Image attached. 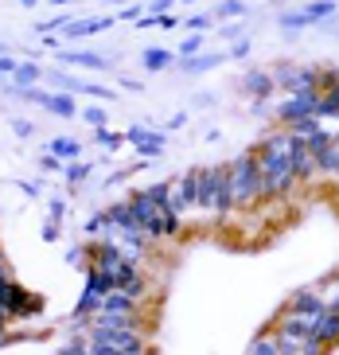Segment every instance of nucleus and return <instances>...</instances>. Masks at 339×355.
Masks as SVG:
<instances>
[{
  "label": "nucleus",
  "instance_id": "nucleus-4",
  "mask_svg": "<svg viewBox=\"0 0 339 355\" xmlns=\"http://www.w3.org/2000/svg\"><path fill=\"white\" fill-rule=\"evenodd\" d=\"M0 304L8 309V320H28V316H40L43 313L40 297H35V293H28L24 285H16L12 277L0 285Z\"/></svg>",
  "mask_w": 339,
  "mask_h": 355
},
{
  "label": "nucleus",
  "instance_id": "nucleus-18",
  "mask_svg": "<svg viewBox=\"0 0 339 355\" xmlns=\"http://www.w3.org/2000/svg\"><path fill=\"white\" fill-rule=\"evenodd\" d=\"M339 12V0H308V4H300V16H304V24H328L331 16Z\"/></svg>",
  "mask_w": 339,
  "mask_h": 355
},
{
  "label": "nucleus",
  "instance_id": "nucleus-56",
  "mask_svg": "<svg viewBox=\"0 0 339 355\" xmlns=\"http://www.w3.org/2000/svg\"><path fill=\"white\" fill-rule=\"evenodd\" d=\"M20 4H24V8H31V4H35V0H20Z\"/></svg>",
  "mask_w": 339,
  "mask_h": 355
},
{
  "label": "nucleus",
  "instance_id": "nucleus-25",
  "mask_svg": "<svg viewBox=\"0 0 339 355\" xmlns=\"http://www.w3.org/2000/svg\"><path fill=\"white\" fill-rule=\"evenodd\" d=\"M102 313H137V301L129 297V293L113 289V293H105V301H102Z\"/></svg>",
  "mask_w": 339,
  "mask_h": 355
},
{
  "label": "nucleus",
  "instance_id": "nucleus-5",
  "mask_svg": "<svg viewBox=\"0 0 339 355\" xmlns=\"http://www.w3.org/2000/svg\"><path fill=\"white\" fill-rule=\"evenodd\" d=\"M129 207H133V219H137V227L148 234V239H164V211L168 207H160L148 191H137L133 199H129Z\"/></svg>",
  "mask_w": 339,
  "mask_h": 355
},
{
  "label": "nucleus",
  "instance_id": "nucleus-16",
  "mask_svg": "<svg viewBox=\"0 0 339 355\" xmlns=\"http://www.w3.org/2000/svg\"><path fill=\"white\" fill-rule=\"evenodd\" d=\"M59 63H71V67H82V71H110V59L98 51H59Z\"/></svg>",
  "mask_w": 339,
  "mask_h": 355
},
{
  "label": "nucleus",
  "instance_id": "nucleus-39",
  "mask_svg": "<svg viewBox=\"0 0 339 355\" xmlns=\"http://www.w3.org/2000/svg\"><path fill=\"white\" fill-rule=\"evenodd\" d=\"M144 289H148V282H144V273H141V277H133V282L125 285L121 293H129V297H133V301H141V297H144Z\"/></svg>",
  "mask_w": 339,
  "mask_h": 355
},
{
  "label": "nucleus",
  "instance_id": "nucleus-15",
  "mask_svg": "<svg viewBox=\"0 0 339 355\" xmlns=\"http://www.w3.org/2000/svg\"><path fill=\"white\" fill-rule=\"evenodd\" d=\"M125 141L141 148V157H153L156 160L160 153H164V133H148L144 125H133L129 133H125Z\"/></svg>",
  "mask_w": 339,
  "mask_h": 355
},
{
  "label": "nucleus",
  "instance_id": "nucleus-33",
  "mask_svg": "<svg viewBox=\"0 0 339 355\" xmlns=\"http://www.w3.org/2000/svg\"><path fill=\"white\" fill-rule=\"evenodd\" d=\"M203 43H207L203 35H199V32H191L184 43H180V51H175V55H180V59H195V55L203 51Z\"/></svg>",
  "mask_w": 339,
  "mask_h": 355
},
{
  "label": "nucleus",
  "instance_id": "nucleus-40",
  "mask_svg": "<svg viewBox=\"0 0 339 355\" xmlns=\"http://www.w3.org/2000/svg\"><path fill=\"white\" fill-rule=\"evenodd\" d=\"M180 219H184V215H175V211H164V239L180 234Z\"/></svg>",
  "mask_w": 339,
  "mask_h": 355
},
{
  "label": "nucleus",
  "instance_id": "nucleus-8",
  "mask_svg": "<svg viewBox=\"0 0 339 355\" xmlns=\"http://www.w3.org/2000/svg\"><path fill=\"white\" fill-rule=\"evenodd\" d=\"M199 203V168H191L187 176L172 180V196H168V211L175 215H184L187 207H195Z\"/></svg>",
  "mask_w": 339,
  "mask_h": 355
},
{
  "label": "nucleus",
  "instance_id": "nucleus-45",
  "mask_svg": "<svg viewBox=\"0 0 339 355\" xmlns=\"http://www.w3.org/2000/svg\"><path fill=\"white\" fill-rule=\"evenodd\" d=\"M12 133H16V137H31V133H35V125H31V121H20V117H16V121H12Z\"/></svg>",
  "mask_w": 339,
  "mask_h": 355
},
{
  "label": "nucleus",
  "instance_id": "nucleus-59",
  "mask_svg": "<svg viewBox=\"0 0 339 355\" xmlns=\"http://www.w3.org/2000/svg\"><path fill=\"white\" fill-rule=\"evenodd\" d=\"M180 4H195V0H180Z\"/></svg>",
  "mask_w": 339,
  "mask_h": 355
},
{
  "label": "nucleus",
  "instance_id": "nucleus-34",
  "mask_svg": "<svg viewBox=\"0 0 339 355\" xmlns=\"http://www.w3.org/2000/svg\"><path fill=\"white\" fill-rule=\"evenodd\" d=\"M336 86H339V71L336 67H320L316 71V90L324 94V90H336Z\"/></svg>",
  "mask_w": 339,
  "mask_h": 355
},
{
  "label": "nucleus",
  "instance_id": "nucleus-54",
  "mask_svg": "<svg viewBox=\"0 0 339 355\" xmlns=\"http://www.w3.org/2000/svg\"><path fill=\"white\" fill-rule=\"evenodd\" d=\"M328 309H331V313H339V289L331 293V301H328Z\"/></svg>",
  "mask_w": 339,
  "mask_h": 355
},
{
  "label": "nucleus",
  "instance_id": "nucleus-58",
  "mask_svg": "<svg viewBox=\"0 0 339 355\" xmlns=\"http://www.w3.org/2000/svg\"><path fill=\"white\" fill-rule=\"evenodd\" d=\"M113 4H129V0H113Z\"/></svg>",
  "mask_w": 339,
  "mask_h": 355
},
{
  "label": "nucleus",
  "instance_id": "nucleus-2",
  "mask_svg": "<svg viewBox=\"0 0 339 355\" xmlns=\"http://www.w3.org/2000/svg\"><path fill=\"white\" fill-rule=\"evenodd\" d=\"M226 180H230V199L234 211H246L254 203H261V168H257L254 153H242L226 164Z\"/></svg>",
  "mask_w": 339,
  "mask_h": 355
},
{
  "label": "nucleus",
  "instance_id": "nucleus-51",
  "mask_svg": "<svg viewBox=\"0 0 339 355\" xmlns=\"http://www.w3.org/2000/svg\"><path fill=\"white\" fill-rule=\"evenodd\" d=\"M20 191H24V196H40V184H28V180H20Z\"/></svg>",
  "mask_w": 339,
  "mask_h": 355
},
{
  "label": "nucleus",
  "instance_id": "nucleus-21",
  "mask_svg": "<svg viewBox=\"0 0 339 355\" xmlns=\"http://www.w3.org/2000/svg\"><path fill=\"white\" fill-rule=\"evenodd\" d=\"M141 63H144V71H148V74H160V71H168V67L175 63V55L164 51V47H148V51L141 55Z\"/></svg>",
  "mask_w": 339,
  "mask_h": 355
},
{
  "label": "nucleus",
  "instance_id": "nucleus-9",
  "mask_svg": "<svg viewBox=\"0 0 339 355\" xmlns=\"http://www.w3.org/2000/svg\"><path fill=\"white\" fill-rule=\"evenodd\" d=\"M90 246V270H102V273H117L125 261V250L117 242L102 239V242H86Z\"/></svg>",
  "mask_w": 339,
  "mask_h": 355
},
{
  "label": "nucleus",
  "instance_id": "nucleus-32",
  "mask_svg": "<svg viewBox=\"0 0 339 355\" xmlns=\"http://www.w3.org/2000/svg\"><path fill=\"white\" fill-rule=\"evenodd\" d=\"M218 40H223V43H238V40H246V20L223 24V28H218Z\"/></svg>",
  "mask_w": 339,
  "mask_h": 355
},
{
  "label": "nucleus",
  "instance_id": "nucleus-43",
  "mask_svg": "<svg viewBox=\"0 0 339 355\" xmlns=\"http://www.w3.org/2000/svg\"><path fill=\"white\" fill-rule=\"evenodd\" d=\"M94 137H98V145H121L125 141L121 133H110V129H94Z\"/></svg>",
  "mask_w": 339,
  "mask_h": 355
},
{
  "label": "nucleus",
  "instance_id": "nucleus-22",
  "mask_svg": "<svg viewBox=\"0 0 339 355\" xmlns=\"http://www.w3.org/2000/svg\"><path fill=\"white\" fill-rule=\"evenodd\" d=\"M105 219H110V230H129V227H137V219H133V207L129 203H113V207H105Z\"/></svg>",
  "mask_w": 339,
  "mask_h": 355
},
{
  "label": "nucleus",
  "instance_id": "nucleus-37",
  "mask_svg": "<svg viewBox=\"0 0 339 355\" xmlns=\"http://www.w3.org/2000/svg\"><path fill=\"white\" fill-rule=\"evenodd\" d=\"M82 121H86V125H94V129H105V110H102V105H86Z\"/></svg>",
  "mask_w": 339,
  "mask_h": 355
},
{
  "label": "nucleus",
  "instance_id": "nucleus-55",
  "mask_svg": "<svg viewBox=\"0 0 339 355\" xmlns=\"http://www.w3.org/2000/svg\"><path fill=\"white\" fill-rule=\"evenodd\" d=\"M47 4H55V8H59V4H71V0H47Z\"/></svg>",
  "mask_w": 339,
  "mask_h": 355
},
{
  "label": "nucleus",
  "instance_id": "nucleus-23",
  "mask_svg": "<svg viewBox=\"0 0 339 355\" xmlns=\"http://www.w3.org/2000/svg\"><path fill=\"white\" fill-rule=\"evenodd\" d=\"M47 153L59 160H78L82 157V145L74 141V137H55V141H47Z\"/></svg>",
  "mask_w": 339,
  "mask_h": 355
},
{
  "label": "nucleus",
  "instance_id": "nucleus-29",
  "mask_svg": "<svg viewBox=\"0 0 339 355\" xmlns=\"http://www.w3.org/2000/svg\"><path fill=\"white\" fill-rule=\"evenodd\" d=\"M12 78H16V86H35L43 78V71L35 63H20L16 67V74H12Z\"/></svg>",
  "mask_w": 339,
  "mask_h": 355
},
{
  "label": "nucleus",
  "instance_id": "nucleus-1",
  "mask_svg": "<svg viewBox=\"0 0 339 355\" xmlns=\"http://www.w3.org/2000/svg\"><path fill=\"white\" fill-rule=\"evenodd\" d=\"M257 168H261V199H281L297 188L300 180L288 160V133H273L254 148Z\"/></svg>",
  "mask_w": 339,
  "mask_h": 355
},
{
  "label": "nucleus",
  "instance_id": "nucleus-20",
  "mask_svg": "<svg viewBox=\"0 0 339 355\" xmlns=\"http://www.w3.org/2000/svg\"><path fill=\"white\" fill-rule=\"evenodd\" d=\"M226 63V55H195V59H180V71L184 74H207V71H215V67Z\"/></svg>",
  "mask_w": 339,
  "mask_h": 355
},
{
  "label": "nucleus",
  "instance_id": "nucleus-10",
  "mask_svg": "<svg viewBox=\"0 0 339 355\" xmlns=\"http://www.w3.org/2000/svg\"><path fill=\"white\" fill-rule=\"evenodd\" d=\"M47 78H51L59 90H67V94H90V98H102V102L117 98L113 90H105V86H94V83H86V78H74V74H67V71H51Z\"/></svg>",
  "mask_w": 339,
  "mask_h": 355
},
{
  "label": "nucleus",
  "instance_id": "nucleus-57",
  "mask_svg": "<svg viewBox=\"0 0 339 355\" xmlns=\"http://www.w3.org/2000/svg\"><path fill=\"white\" fill-rule=\"evenodd\" d=\"M0 55H8V47H4V43H0Z\"/></svg>",
  "mask_w": 339,
  "mask_h": 355
},
{
  "label": "nucleus",
  "instance_id": "nucleus-24",
  "mask_svg": "<svg viewBox=\"0 0 339 355\" xmlns=\"http://www.w3.org/2000/svg\"><path fill=\"white\" fill-rule=\"evenodd\" d=\"M246 0H218L215 8H211V16L215 20H246Z\"/></svg>",
  "mask_w": 339,
  "mask_h": 355
},
{
  "label": "nucleus",
  "instance_id": "nucleus-6",
  "mask_svg": "<svg viewBox=\"0 0 339 355\" xmlns=\"http://www.w3.org/2000/svg\"><path fill=\"white\" fill-rule=\"evenodd\" d=\"M316 71H320V67L281 63L277 71H273V83H277V90H288V94H300V90H316Z\"/></svg>",
  "mask_w": 339,
  "mask_h": 355
},
{
  "label": "nucleus",
  "instance_id": "nucleus-13",
  "mask_svg": "<svg viewBox=\"0 0 339 355\" xmlns=\"http://www.w3.org/2000/svg\"><path fill=\"white\" fill-rule=\"evenodd\" d=\"M242 94H250L257 102V98H269V94H277V83H273V71H246L242 74Z\"/></svg>",
  "mask_w": 339,
  "mask_h": 355
},
{
  "label": "nucleus",
  "instance_id": "nucleus-30",
  "mask_svg": "<svg viewBox=\"0 0 339 355\" xmlns=\"http://www.w3.org/2000/svg\"><path fill=\"white\" fill-rule=\"evenodd\" d=\"M184 28H187V32L203 35V32H211V28H215V16H211V12H195V16H187V20H184Z\"/></svg>",
  "mask_w": 339,
  "mask_h": 355
},
{
  "label": "nucleus",
  "instance_id": "nucleus-14",
  "mask_svg": "<svg viewBox=\"0 0 339 355\" xmlns=\"http://www.w3.org/2000/svg\"><path fill=\"white\" fill-rule=\"evenodd\" d=\"M312 340H316L320 347H336L339 344V313L324 309V313L316 316V324H312Z\"/></svg>",
  "mask_w": 339,
  "mask_h": 355
},
{
  "label": "nucleus",
  "instance_id": "nucleus-17",
  "mask_svg": "<svg viewBox=\"0 0 339 355\" xmlns=\"http://www.w3.org/2000/svg\"><path fill=\"white\" fill-rule=\"evenodd\" d=\"M110 16H90V20H71L67 24V32H62V40H86V35H98L110 28Z\"/></svg>",
  "mask_w": 339,
  "mask_h": 355
},
{
  "label": "nucleus",
  "instance_id": "nucleus-36",
  "mask_svg": "<svg viewBox=\"0 0 339 355\" xmlns=\"http://www.w3.org/2000/svg\"><path fill=\"white\" fill-rule=\"evenodd\" d=\"M316 129H320V117H300V121H293V125H288V133H293V137H304V141H308Z\"/></svg>",
  "mask_w": 339,
  "mask_h": 355
},
{
  "label": "nucleus",
  "instance_id": "nucleus-48",
  "mask_svg": "<svg viewBox=\"0 0 339 355\" xmlns=\"http://www.w3.org/2000/svg\"><path fill=\"white\" fill-rule=\"evenodd\" d=\"M16 59H12V55H0V74H16Z\"/></svg>",
  "mask_w": 339,
  "mask_h": 355
},
{
  "label": "nucleus",
  "instance_id": "nucleus-46",
  "mask_svg": "<svg viewBox=\"0 0 339 355\" xmlns=\"http://www.w3.org/2000/svg\"><path fill=\"white\" fill-rule=\"evenodd\" d=\"M40 168H43V172H62V160H59V157H51V153H47V157L40 160Z\"/></svg>",
  "mask_w": 339,
  "mask_h": 355
},
{
  "label": "nucleus",
  "instance_id": "nucleus-35",
  "mask_svg": "<svg viewBox=\"0 0 339 355\" xmlns=\"http://www.w3.org/2000/svg\"><path fill=\"white\" fill-rule=\"evenodd\" d=\"M62 176H67V184H82V180L90 176V164H86V160H71V164L62 168Z\"/></svg>",
  "mask_w": 339,
  "mask_h": 355
},
{
  "label": "nucleus",
  "instance_id": "nucleus-11",
  "mask_svg": "<svg viewBox=\"0 0 339 355\" xmlns=\"http://www.w3.org/2000/svg\"><path fill=\"white\" fill-rule=\"evenodd\" d=\"M288 160H293L297 180H312V176H316V157H312V148H308V141H304V137L288 133Z\"/></svg>",
  "mask_w": 339,
  "mask_h": 355
},
{
  "label": "nucleus",
  "instance_id": "nucleus-49",
  "mask_svg": "<svg viewBox=\"0 0 339 355\" xmlns=\"http://www.w3.org/2000/svg\"><path fill=\"white\" fill-rule=\"evenodd\" d=\"M121 90H129V94H141L144 86L137 83V78H121Z\"/></svg>",
  "mask_w": 339,
  "mask_h": 355
},
{
  "label": "nucleus",
  "instance_id": "nucleus-12",
  "mask_svg": "<svg viewBox=\"0 0 339 355\" xmlns=\"http://www.w3.org/2000/svg\"><path fill=\"white\" fill-rule=\"evenodd\" d=\"M328 309V301L320 297L316 289H300V293H293V301L285 304V313L288 316H304V320H316L320 313Z\"/></svg>",
  "mask_w": 339,
  "mask_h": 355
},
{
  "label": "nucleus",
  "instance_id": "nucleus-42",
  "mask_svg": "<svg viewBox=\"0 0 339 355\" xmlns=\"http://www.w3.org/2000/svg\"><path fill=\"white\" fill-rule=\"evenodd\" d=\"M246 55H250V35H246V40H238V43H230L226 59H246Z\"/></svg>",
  "mask_w": 339,
  "mask_h": 355
},
{
  "label": "nucleus",
  "instance_id": "nucleus-3",
  "mask_svg": "<svg viewBox=\"0 0 339 355\" xmlns=\"http://www.w3.org/2000/svg\"><path fill=\"white\" fill-rule=\"evenodd\" d=\"M199 211L207 215H218L226 219L234 211V199H230V180H226V164H215V168H199Z\"/></svg>",
  "mask_w": 339,
  "mask_h": 355
},
{
  "label": "nucleus",
  "instance_id": "nucleus-44",
  "mask_svg": "<svg viewBox=\"0 0 339 355\" xmlns=\"http://www.w3.org/2000/svg\"><path fill=\"white\" fill-rule=\"evenodd\" d=\"M67 219V199H51V223Z\"/></svg>",
  "mask_w": 339,
  "mask_h": 355
},
{
  "label": "nucleus",
  "instance_id": "nucleus-50",
  "mask_svg": "<svg viewBox=\"0 0 339 355\" xmlns=\"http://www.w3.org/2000/svg\"><path fill=\"white\" fill-rule=\"evenodd\" d=\"M187 125V114H172L168 117V129H184Z\"/></svg>",
  "mask_w": 339,
  "mask_h": 355
},
{
  "label": "nucleus",
  "instance_id": "nucleus-41",
  "mask_svg": "<svg viewBox=\"0 0 339 355\" xmlns=\"http://www.w3.org/2000/svg\"><path fill=\"white\" fill-rule=\"evenodd\" d=\"M172 4H180V0H153L144 16H168V12H172Z\"/></svg>",
  "mask_w": 339,
  "mask_h": 355
},
{
  "label": "nucleus",
  "instance_id": "nucleus-38",
  "mask_svg": "<svg viewBox=\"0 0 339 355\" xmlns=\"http://www.w3.org/2000/svg\"><path fill=\"white\" fill-rule=\"evenodd\" d=\"M102 230H110V219H105V211H98V215H90V219H86V234H102Z\"/></svg>",
  "mask_w": 339,
  "mask_h": 355
},
{
  "label": "nucleus",
  "instance_id": "nucleus-47",
  "mask_svg": "<svg viewBox=\"0 0 339 355\" xmlns=\"http://www.w3.org/2000/svg\"><path fill=\"white\" fill-rule=\"evenodd\" d=\"M86 254H90V246H74V250H67V261H71V266H78Z\"/></svg>",
  "mask_w": 339,
  "mask_h": 355
},
{
  "label": "nucleus",
  "instance_id": "nucleus-53",
  "mask_svg": "<svg viewBox=\"0 0 339 355\" xmlns=\"http://www.w3.org/2000/svg\"><path fill=\"white\" fill-rule=\"evenodd\" d=\"M8 282V261H4V254H0V285Z\"/></svg>",
  "mask_w": 339,
  "mask_h": 355
},
{
  "label": "nucleus",
  "instance_id": "nucleus-28",
  "mask_svg": "<svg viewBox=\"0 0 339 355\" xmlns=\"http://www.w3.org/2000/svg\"><path fill=\"white\" fill-rule=\"evenodd\" d=\"M336 114H339V86L336 90H324L320 105H316V117H336Z\"/></svg>",
  "mask_w": 339,
  "mask_h": 355
},
{
  "label": "nucleus",
  "instance_id": "nucleus-26",
  "mask_svg": "<svg viewBox=\"0 0 339 355\" xmlns=\"http://www.w3.org/2000/svg\"><path fill=\"white\" fill-rule=\"evenodd\" d=\"M316 172H331V176L339 172V141L328 145L324 153H316Z\"/></svg>",
  "mask_w": 339,
  "mask_h": 355
},
{
  "label": "nucleus",
  "instance_id": "nucleus-19",
  "mask_svg": "<svg viewBox=\"0 0 339 355\" xmlns=\"http://www.w3.org/2000/svg\"><path fill=\"white\" fill-rule=\"evenodd\" d=\"M102 301H105L102 293L86 285L82 297H78V304H74V320H90V316H98V313H102Z\"/></svg>",
  "mask_w": 339,
  "mask_h": 355
},
{
  "label": "nucleus",
  "instance_id": "nucleus-52",
  "mask_svg": "<svg viewBox=\"0 0 339 355\" xmlns=\"http://www.w3.org/2000/svg\"><path fill=\"white\" fill-rule=\"evenodd\" d=\"M55 227H59V223H47V227H43V239H47V242H55V234H59Z\"/></svg>",
  "mask_w": 339,
  "mask_h": 355
},
{
  "label": "nucleus",
  "instance_id": "nucleus-31",
  "mask_svg": "<svg viewBox=\"0 0 339 355\" xmlns=\"http://www.w3.org/2000/svg\"><path fill=\"white\" fill-rule=\"evenodd\" d=\"M59 355H90V336L74 332V340H67V344L59 347Z\"/></svg>",
  "mask_w": 339,
  "mask_h": 355
},
{
  "label": "nucleus",
  "instance_id": "nucleus-27",
  "mask_svg": "<svg viewBox=\"0 0 339 355\" xmlns=\"http://www.w3.org/2000/svg\"><path fill=\"white\" fill-rule=\"evenodd\" d=\"M250 355H285V352H281L277 336H257L254 344H250Z\"/></svg>",
  "mask_w": 339,
  "mask_h": 355
},
{
  "label": "nucleus",
  "instance_id": "nucleus-7",
  "mask_svg": "<svg viewBox=\"0 0 339 355\" xmlns=\"http://www.w3.org/2000/svg\"><path fill=\"white\" fill-rule=\"evenodd\" d=\"M320 105V90H300V94H288L285 102L277 105V121L281 125H293L300 117H316Z\"/></svg>",
  "mask_w": 339,
  "mask_h": 355
}]
</instances>
